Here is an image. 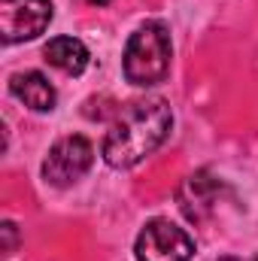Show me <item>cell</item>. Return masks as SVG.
<instances>
[{
    "instance_id": "cell-1",
    "label": "cell",
    "mask_w": 258,
    "mask_h": 261,
    "mask_svg": "<svg viewBox=\"0 0 258 261\" xmlns=\"http://www.w3.org/2000/svg\"><path fill=\"white\" fill-rule=\"evenodd\" d=\"M170 128H173V110L164 97L134 100L110 125L100 155L116 170L137 167L170 137Z\"/></svg>"
},
{
    "instance_id": "cell-2",
    "label": "cell",
    "mask_w": 258,
    "mask_h": 261,
    "mask_svg": "<svg viewBox=\"0 0 258 261\" xmlns=\"http://www.w3.org/2000/svg\"><path fill=\"white\" fill-rule=\"evenodd\" d=\"M170 58H173V43H170L167 24L164 21H146L125 43L122 73L131 85L149 88V85H158L167 79Z\"/></svg>"
},
{
    "instance_id": "cell-3",
    "label": "cell",
    "mask_w": 258,
    "mask_h": 261,
    "mask_svg": "<svg viewBox=\"0 0 258 261\" xmlns=\"http://www.w3.org/2000/svg\"><path fill=\"white\" fill-rule=\"evenodd\" d=\"M137 261H192L194 240L170 219H149L134 243Z\"/></svg>"
},
{
    "instance_id": "cell-4",
    "label": "cell",
    "mask_w": 258,
    "mask_h": 261,
    "mask_svg": "<svg viewBox=\"0 0 258 261\" xmlns=\"http://www.w3.org/2000/svg\"><path fill=\"white\" fill-rule=\"evenodd\" d=\"M91 161H94V146L82 134H67L49 149L43 161V179L55 189H67L91 170Z\"/></svg>"
},
{
    "instance_id": "cell-5",
    "label": "cell",
    "mask_w": 258,
    "mask_h": 261,
    "mask_svg": "<svg viewBox=\"0 0 258 261\" xmlns=\"http://www.w3.org/2000/svg\"><path fill=\"white\" fill-rule=\"evenodd\" d=\"M55 18L52 0H0V37L6 46L37 40Z\"/></svg>"
},
{
    "instance_id": "cell-6",
    "label": "cell",
    "mask_w": 258,
    "mask_h": 261,
    "mask_svg": "<svg viewBox=\"0 0 258 261\" xmlns=\"http://www.w3.org/2000/svg\"><path fill=\"white\" fill-rule=\"evenodd\" d=\"M219 192H222V182L213 173L197 170V173H192L183 182V189H179V206H183V213L192 222H200V219H207L213 213V206L219 200Z\"/></svg>"
},
{
    "instance_id": "cell-7",
    "label": "cell",
    "mask_w": 258,
    "mask_h": 261,
    "mask_svg": "<svg viewBox=\"0 0 258 261\" xmlns=\"http://www.w3.org/2000/svg\"><path fill=\"white\" fill-rule=\"evenodd\" d=\"M9 91L15 100H21L28 110L34 113H52L55 103H58V91L55 85L40 73V70H24V73H15L9 79Z\"/></svg>"
},
{
    "instance_id": "cell-8",
    "label": "cell",
    "mask_w": 258,
    "mask_h": 261,
    "mask_svg": "<svg viewBox=\"0 0 258 261\" xmlns=\"http://www.w3.org/2000/svg\"><path fill=\"white\" fill-rule=\"evenodd\" d=\"M43 55H46V61L52 67H58L61 73H70V76L85 73L88 64H91L88 46H85L82 40H76V37H52V40L46 43Z\"/></svg>"
},
{
    "instance_id": "cell-9",
    "label": "cell",
    "mask_w": 258,
    "mask_h": 261,
    "mask_svg": "<svg viewBox=\"0 0 258 261\" xmlns=\"http://www.w3.org/2000/svg\"><path fill=\"white\" fill-rule=\"evenodd\" d=\"M3 237H6V243H3V252H12L15 249V225L12 222H3Z\"/></svg>"
},
{
    "instance_id": "cell-10",
    "label": "cell",
    "mask_w": 258,
    "mask_h": 261,
    "mask_svg": "<svg viewBox=\"0 0 258 261\" xmlns=\"http://www.w3.org/2000/svg\"><path fill=\"white\" fill-rule=\"evenodd\" d=\"M82 3H88V6H107V3H113V0H82Z\"/></svg>"
},
{
    "instance_id": "cell-11",
    "label": "cell",
    "mask_w": 258,
    "mask_h": 261,
    "mask_svg": "<svg viewBox=\"0 0 258 261\" xmlns=\"http://www.w3.org/2000/svg\"><path fill=\"white\" fill-rule=\"evenodd\" d=\"M222 261H237V258H222Z\"/></svg>"
},
{
    "instance_id": "cell-12",
    "label": "cell",
    "mask_w": 258,
    "mask_h": 261,
    "mask_svg": "<svg viewBox=\"0 0 258 261\" xmlns=\"http://www.w3.org/2000/svg\"><path fill=\"white\" fill-rule=\"evenodd\" d=\"M255 261H258V255H255Z\"/></svg>"
}]
</instances>
